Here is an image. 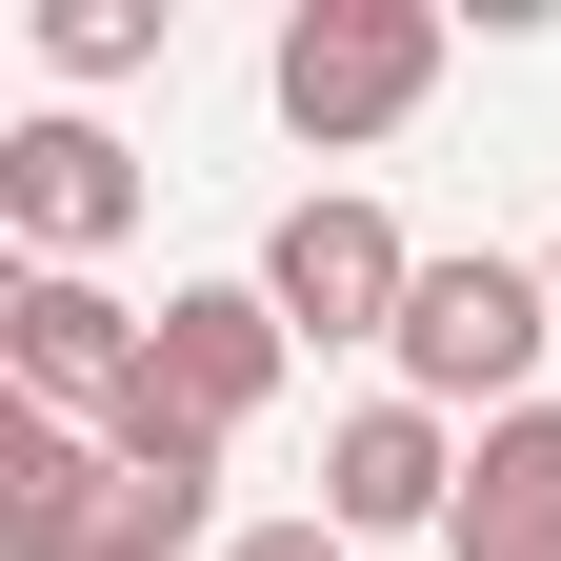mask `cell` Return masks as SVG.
<instances>
[{"label":"cell","instance_id":"6da1fadb","mask_svg":"<svg viewBox=\"0 0 561 561\" xmlns=\"http://www.w3.org/2000/svg\"><path fill=\"white\" fill-rule=\"evenodd\" d=\"M541 341H561V280L541 261H502V241H461V261H421V301H401V401H442L461 442L481 421H522V381H541Z\"/></svg>","mask_w":561,"mask_h":561},{"label":"cell","instance_id":"7a4b0ae2","mask_svg":"<svg viewBox=\"0 0 561 561\" xmlns=\"http://www.w3.org/2000/svg\"><path fill=\"white\" fill-rule=\"evenodd\" d=\"M261 101L321 140H401L421 101H442V0H301V21H280V60H261Z\"/></svg>","mask_w":561,"mask_h":561},{"label":"cell","instance_id":"3957f363","mask_svg":"<svg viewBox=\"0 0 561 561\" xmlns=\"http://www.w3.org/2000/svg\"><path fill=\"white\" fill-rule=\"evenodd\" d=\"M140 341H161V301H121V280H81V261H0V362H21V401L41 421H101L140 401Z\"/></svg>","mask_w":561,"mask_h":561},{"label":"cell","instance_id":"277c9868","mask_svg":"<svg viewBox=\"0 0 561 561\" xmlns=\"http://www.w3.org/2000/svg\"><path fill=\"white\" fill-rule=\"evenodd\" d=\"M241 280H261L301 341H401V301H421V241L381 221L362 181H321V201H280V221H261V261H241Z\"/></svg>","mask_w":561,"mask_h":561},{"label":"cell","instance_id":"5b68a950","mask_svg":"<svg viewBox=\"0 0 561 561\" xmlns=\"http://www.w3.org/2000/svg\"><path fill=\"white\" fill-rule=\"evenodd\" d=\"M280 381H301V321H280L261 280H181V301H161V341H140V401H161V421H201V442H241Z\"/></svg>","mask_w":561,"mask_h":561},{"label":"cell","instance_id":"8992f818","mask_svg":"<svg viewBox=\"0 0 561 561\" xmlns=\"http://www.w3.org/2000/svg\"><path fill=\"white\" fill-rule=\"evenodd\" d=\"M321 522H341V541H442V522H461V421L401 401V381L341 401V421H321Z\"/></svg>","mask_w":561,"mask_h":561},{"label":"cell","instance_id":"52a82bcc","mask_svg":"<svg viewBox=\"0 0 561 561\" xmlns=\"http://www.w3.org/2000/svg\"><path fill=\"white\" fill-rule=\"evenodd\" d=\"M121 221H140V161H121L81 101L0 140V241H21V261H81V280H101V241H121Z\"/></svg>","mask_w":561,"mask_h":561},{"label":"cell","instance_id":"ba28073f","mask_svg":"<svg viewBox=\"0 0 561 561\" xmlns=\"http://www.w3.org/2000/svg\"><path fill=\"white\" fill-rule=\"evenodd\" d=\"M442 561H561V401H522V421H481V442H461Z\"/></svg>","mask_w":561,"mask_h":561},{"label":"cell","instance_id":"9c48e42d","mask_svg":"<svg viewBox=\"0 0 561 561\" xmlns=\"http://www.w3.org/2000/svg\"><path fill=\"white\" fill-rule=\"evenodd\" d=\"M161 41H181V0H41V60H60V81H140Z\"/></svg>","mask_w":561,"mask_h":561},{"label":"cell","instance_id":"30bf717a","mask_svg":"<svg viewBox=\"0 0 561 561\" xmlns=\"http://www.w3.org/2000/svg\"><path fill=\"white\" fill-rule=\"evenodd\" d=\"M221 561H362V541H341V522H321V502H301V522H241V541H221Z\"/></svg>","mask_w":561,"mask_h":561},{"label":"cell","instance_id":"8fae6325","mask_svg":"<svg viewBox=\"0 0 561 561\" xmlns=\"http://www.w3.org/2000/svg\"><path fill=\"white\" fill-rule=\"evenodd\" d=\"M541 280H561V241H541Z\"/></svg>","mask_w":561,"mask_h":561}]
</instances>
